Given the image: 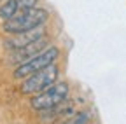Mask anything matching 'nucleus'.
<instances>
[{"label":"nucleus","instance_id":"obj_4","mask_svg":"<svg viewBox=\"0 0 126 124\" xmlns=\"http://www.w3.org/2000/svg\"><path fill=\"white\" fill-rule=\"evenodd\" d=\"M58 56H60V49L54 47V45H49V47H46L44 51H40L39 54H35L33 58H30V59L23 61V63H19L18 67H16V70H14V77L16 79H25V77L42 70L44 67L54 63Z\"/></svg>","mask_w":126,"mask_h":124},{"label":"nucleus","instance_id":"obj_1","mask_svg":"<svg viewBox=\"0 0 126 124\" xmlns=\"http://www.w3.org/2000/svg\"><path fill=\"white\" fill-rule=\"evenodd\" d=\"M47 19V11L46 9H25L23 12H16L14 16L7 21H4V32L5 33H19L26 32L30 28H35L39 25H44Z\"/></svg>","mask_w":126,"mask_h":124},{"label":"nucleus","instance_id":"obj_9","mask_svg":"<svg viewBox=\"0 0 126 124\" xmlns=\"http://www.w3.org/2000/svg\"><path fill=\"white\" fill-rule=\"evenodd\" d=\"M89 121V115L86 114V112H82V114H79L75 119H72V122L74 124H81V122H88Z\"/></svg>","mask_w":126,"mask_h":124},{"label":"nucleus","instance_id":"obj_7","mask_svg":"<svg viewBox=\"0 0 126 124\" xmlns=\"http://www.w3.org/2000/svg\"><path fill=\"white\" fill-rule=\"evenodd\" d=\"M18 11H19L18 0H5V2L0 5V19H2V21H7V19H11Z\"/></svg>","mask_w":126,"mask_h":124},{"label":"nucleus","instance_id":"obj_6","mask_svg":"<svg viewBox=\"0 0 126 124\" xmlns=\"http://www.w3.org/2000/svg\"><path fill=\"white\" fill-rule=\"evenodd\" d=\"M44 35H46V28H44V25H39V26H35V28L26 30V32L14 33V37L9 39V40L5 42V45H7V47H11V49H18V47H23V45L33 42V40H37V39H40V37H44Z\"/></svg>","mask_w":126,"mask_h":124},{"label":"nucleus","instance_id":"obj_5","mask_svg":"<svg viewBox=\"0 0 126 124\" xmlns=\"http://www.w3.org/2000/svg\"><path fill=\"white\" fill-rule=\"evenodd\" d=\"M46 47H49V39H47L46 35L33 40V42H30L26 45H23V47H18V49H14L12 53V61H18V63H23V61L30 59V58H33L35 54H39L40 51H44Z\"/></svg>","mask_w":126,"mask_h":124},{"label":"nucleus","instance_id":"obj_8","mask_svg":"<svg viewBox=\"0 0 126 124\" xmlns=\"http://www.w3.org/2000/svg\"><path fill=\"white\" fill-rule=\"evenodd\" d=\"M18 4H19V9H32V7H35L37 4V0H18Z\"/></svg>","mask_w":126,"mask_h":124},{"label":"nucleus","instance_id":"obj_3","mask_svg":"<svg viewBox=\"0 0 126 124\" xmlns=\"http://www.w3.org/2000/svg\"><path fill=\"white\" fill-rule=\"evenodd\" d=\"M58 73H60V68L54 63L44 67L42 70L25 77V82L21 84V93L23 95H35V93L47 89L58 81Z\"/></svg>","mask_w":126,"mask_h":124},{"label":"nucleus","instance_id":"obj_2","mask_svg":"<svg viewBox=\"0 0 126 124\" xmlns=\"http://www.w3.org/2000/svg\"><path fill=\"white\" fill-rule=\"evenodd\" d=\"M67 95H68V84L56 81L53 86H49L47 89L37 93V95L32 98L30 105L37 112H46V110L54 108L56 105H61L63 101H65Z\"/></svg>","mask_w":126,"mask_h":124}]
</instances>
